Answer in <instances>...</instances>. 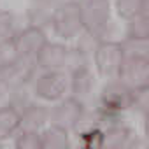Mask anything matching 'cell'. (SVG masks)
<instances>
[{"instance_id": "ba28073f", "label": "cell", "mask_w": 149, "mask_h": 149, "mask_svg": "<svg viewBox=\"0 0 149 149\" xmlns=\"http://www.w3.org/2000/svg\"><path fill=\"white\" fill-rule=\"evenodd\" d=\"M83 9V25L88 35H100L111 19V4L109 0H86L81 4Z\"/></svg>"}, {"instance_id": "9c48e42d", "label": "cell", "mask_w": 149, "mask_h": 149, "mask_svg": "<svg viewBox=\"0 0 149 149\" xmlns=\"http://www.w3.org/2000/svg\"><path fill=\"white\" fill-rule=\"evenodd\" d=\"M35 67V61L18 58L0 70V83L11 91H19L33 79Z\"/></svg>"}, {"instance_id": "5bb4252c", "label": "cell", "mask_w": 149, "mask_h": 149, "mask_svg": "<svg viewBox=\"0 0 149 149\" xmlns=\"http://www.w3.org/2000/svg\"><path fill=\"white\" fill-rule=\"evenodd\" d=\"M40 135L44 149H70V137L65 128L49 125L40 132Z\"/></svg>"}, {"instance_id": "30bf717a", "label": "cell", "mask_w": 149, "mask_h": 149, "mask_svg": "<svg viewBox=\"0 0 149 149\" xmlns=\"http://www.w3.org/2000/svg\"><path fill=\"white\" fill-rule=\"evenodd\" d=\"M70 49L58 42H47L39 58L35 60V65L44 70H63L68 65Z\"/></svg>"}, {"instance_id": "277c9868", "label": "cell", "mask_w": 149, "mask_h": 149, "mask_svg": "<svg viewBox=\"0 0 149 149\" xmlns=\"http://www.w3.org/2000/svg\"><path fill=\"white\" fill-rule=\"evenodd\" d=\"M68 88H70V83L63 70H44L37 79H33L35 97L46 102L63 100Z\"/></svg>"}, {"instance_id": "ffe728a7", "label": "cell", "mask_w": 149, "mask_h": 149, "mask_svg": "<svg viewBox=\"0 0 149 149\" xmlns=\"http://www.w3.org/2000/svg\"><path fill=\"white\" fill-rule=\"evenodd\" d=\"M133 109H137L142 116H146L149 112V88L133 91Z\"/></svg>"}, {"instance_id": "2e32d148", "label": "cell", "mask_w": 149, "mask_h": 149, "mask_svg": "<svg viewBox=\"0 0 149 149\" xmlns=\"http://www.w3.org/2000/svg\"><path fill=\"white\" fill-rule=\"evenodd\" d=\"M14 149H44L40 132L21 130V132L16 135V140H14Z\"/></svg>"}, {"instance_id": "8992f818", "label": "cell", "mask_w": 149, "mask_h": 149, "mask_svg": "<svg viewBox=\"0 0 149 149\" xmlns=\"http://www.w3.org/2000/svg\"><path fill=\"white\" fill-rule=\"evenodd\" d=\"M84 119V104L74 97L60 100L51 109V125L65 128L67 132L76 130Z\"/></svg>"}, {"instance_id": "ac0fdd59", "label": "cell", "mask_w": 149, "mask_h": 149, "mask_svg": "<svg viewBox=\"0 0 149 149\" xmlns=\"http://www.w3.org/2000/svg\"><path fill=\"white\" fill-rule=\"evenodd\" d=\"M16 30H14V19L9 13L0 11V46L11 44L16 39Z\"/></svg>"}, {"instance_id": "52a82bcc", "label": "cell", "mask_w": 149, "mask_h": 149, "mask_svg": "<svg viewBox=\"0 0 149 149\" xmlns=\"http://www.w3.org/2000/svg\"><path fill=\"white\" fill-rule=\"evenodd\" d=\"M46 44H47L46 32L42 30V26L35 25H30L25 30H21L14 39V47L18 56L28 61H35L42 53V49L46 47Z\"/></svg>"}, {"instance_id": "44dd1931", "label": "cell", "mask_w": 149, "mask_h": 149, "mask_svg": "<svg viewBox=\"0 0 149 149\" xmlns=\"http://www.w3.org/2000/svg\"><path fill=\"white\" fill-rule=\"evenodd\" d=\"M142 14L149 16V0H144L142 2Z\"/></svg>"}, {"instance_id": "d4e9b609", "label": "cell", "mask_w": 149, "mask_h": 149, "mask_svg": "<svg viewBox=\"0 0 149 149\" xmlns=\"http://www.w3.org/2000/svg\"><path fill=\"white\" fill-rule=\"evenodd\" d=\"M147 56H149V53H147Z\"/></svg>"}, {"instance_id": "7402d4cb", "label": "cell", "mask_w": 149, "mask_h": 149, "mask_svg": "<svg viewBox=\"0 0 149 149\" xmlns=\"http://www.w3.org/2000/svg\"><path fill=\"white\" fill-rule=\"evenodd\" d=\"M144 119H146V121H144V130H146V135L149 137V112L144 116Z\"/></svg>"}, {"instance_id": "cb8c5ba5", "label": "cell", "mask_w": 149, "mask_h": 149, "mask_svg": "<svg viewBox=\"0 0 149 149\" xmlns=\"http://www.w3.org/2000/svg\"><path fill=\"white\" fill-rule=\"evenodd\" d=\"M0 149H2V146H0Z\"/></svg>"}, {"instance_id": "3957f363", "label": "cell", "mask_w": 149, "mask_h": 149, "mask_svg": "<svg viewBox=\"0 0 149 149\" xmlns=\"http://www.w3.org/2000/svg\"><path fill=\"white\" fill-rule=\"evenodd\" d=\"M133 105V91L119 79L109 81L100 93V111L104 116H116Z\"/></svg>"}, {"instance_id": "e0dca14e", "label": "cell", "mask_w": 149, "mask_h": 149, "mask_svg": "<svg viewBox=\"0 0 149 149\" xmlns=\"http://www.w3.org/2000/svg\"><path fill=\"white\" fill-rule=\"evenodd\" d=\"M104 132L98 128H88L79 135L77 149H104Z\"/></svg>"}, {"instance_id": "8fae6325", "label": "cell", "mask_w": 149, "mask_h": 149, "mask_svg": "<svg viewBox=\"0 0 149 149\" xmlns=\"http://www.w3.org/2000/svg\"><path fill=\"white\" fill-rule=\"evenodd\" d=\"M47 123H51V109H47L42 104L30 102L21 111V130H32V132H42Z\"/></svg>"}, {"instance_id": "9a60e30c", "label": "cell", "mask_w": 149, "mask_h": 149, "mask_svg": "<svg viewBox=\"0 0 149 149\" xmlns=\"http://www.w3.org/2000/svg\"><path fill=\"white\" fill-rule=\"evenodd\" d=\"M126 37L130 42H149V16L139 14L128 21Z\"/></svg>"}, {"instance_id": "603a6c76", "label": "cell", "mask_w": 149, "mask_h": 149, "mask_svg": "<svg viewBox=\"0 0 149 149\" xmlns=\"http://www.w3.org/2000/svg\"><path fill=\"white\" fill-rule=\"evenodd\" d=\"M139 149H149V137H147V140H146L142 146H139Z\"/></svg>"}, {"instance_id": "d6986e66", "label": "cell", "mask_w": 149, "mask_h": 149, "mask_svg": "<svg viewBox=\"0 0 149 149\" xmlns=\"http://www.w3.org/2000/svg\"><path fill=\"white\" fill-rule=\"evenodd\" d=\"M116 2V11L121 18L130 21L132 18L142 14V2L144 0H114Z\"/></svg>"}, {"instance_id": "6da1fadb", "label": "cell", "mask_w": 149, "mask_h": 149, "mask_svg": "<svg viewBox=\"0 0 149 149\" xmlns=\"http://www.w3.org/2000/svg\"><path fill=\"white\" fill-rule=\"evenodd\" d=\"M126 47L121 42L116 40H100L95 46L93 51V60H95V68L100 76L107 81L119 79L121 70L126 60Z\"/></svg>"}, {"instance_id": "7a4b0ae2", "label": "cell", "mask_w": 149, "mask_h": 149, "mask_svg": "<svg viewBox=\"0 0 149 149\" xmlns=\"http://www.w3.org/2000/svg\"><path fill=\"white\" fill-rule=\"evenodd\" d=\"M51 26H53V32L63 40L77 37L84 30L81 4L77 0H68V2L58 4L51 18Z\"/></svg>"}, {"instance_id": "5b68a950", "label": "cell", "mask_w": 149, "mask_h": 149, "mask_svg": "<svg viewBox=\"0 0 149 149\" xmlns=\"http://www.w3.org/2000/svg\"><path fill=\"white\" fill-rule=\"evenodd\" d=\"M119 81L125 83L132 91L149 88V56L132 53L126 56Z\"/></svg>"}, {"instance_id": "7c38bea8", "label": "cell", "mask_w": 149, "mask_h": 149, "mask_svg": "<svg viewBox=\"0 0 149 149\" xmlns=\"http://www.w3.org/2000/svg\"><path fill=\"white\" fill-rule=\"evenodd\" d=\"M70 90H72V97L81 100L83 104H84L86 98L91 97V93L95 90V76H93L90 67H81V68L72 72Z\"/></svg>"}, {"instance_id": "4fadbf2b", "label": "cell", "mask_w": 149, "mask_h": 149, "mask_svg": "<svg viewBox=\"0 0 149 149\" xmlns=\"http://www.w3.org/2000/svg\"><path fill=\"white\" fill-rule=\"evenodd\" d=\"M19 130H21V112L13 104L2 105L0 107V142L14 137Z\"/></svg>"}]
</instances>
